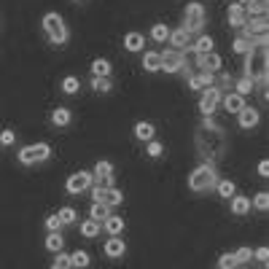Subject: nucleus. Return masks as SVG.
<instances>
[{
  "mask_svg": "<svg viewBox=\"0 0 269 269\" xmlns=\"http://www.w3.org/2000/svg\"><path fill=\"white\" fill-rule=\"evenodd\" d=\"M224 108L229 113H239V111L245 108V97H243V94H237V92H229L226 97H224Z\"/></svg>",
  "mask_w": 269,
  "mask_h": 269,
  "instance_id": "dca6fc26",
  "label": "nucleus"
},
{
  "mask_svg": "<svg viewBox=\"0 0 269 269\" xmlns=\"http://www.w3.org/2000/svg\"><path fill=\"white\" fill-rule=\"evenodd\" d=\"M62 245H65V239L60 232H49V237H46V248H49L51 253H60L62 251Z\"/></svg>",
  "mask_w": 269,
  "mask_h": 269,
  "instance_id": "cd10ccee",
  "label": "nucleus"
},
{
  "mask_svg": "<svg viewBox=\"0 0 269 269\" xmlns=\"http://www.w3.org/2000/svg\"><path fill=\"white\" fill-rule=\"evenodd\" d=\"M189 35H191V33L186 30V27H178V30H172V33H170L167 41L175 46V49H183V46L189 43Z\"/></svg>",
  "mask_w": 269,
  "mask_h": 269,
  "instance_id": "412c9836",
  "label": "nucleus"
},
{
  "mask_svg": "<svg viewBox=\"0 0 269 269\" xmlns=\"http://www.w3.org/2000/svg\"><path fill=\"white\" fill-rule=\"evenodd\" d=\"M245 22H248L245 6L243 3H232V6H229V24H232V27H243Z\"/></svg>",
  "mask_w": 269,
  "mask_h": 269,
  "instance_id": "4468645a",
  "label": "nucleus"
},
{
  "mask_svg": "<svg viewBox=\"0 0 269 269\" xmlns=\"http://www.w3.org/2000/svg\"><path fill=\"white\" fill-rule=\"evenodd\" d=\"M81 234L84 237H97L100 234V224H97V221H84V224H81Z\"/></svg>",
  "mask_w": 269,
  "mask_h": 269,
  "instance_id": "2f4dec72",
  "label": "nucleus"
},
{
  "mask_svg": "<svg viewBox=\"0 0 269 269\" xmlns=\"http://www.w3.org/2000/svg\"><path fill=\"white\" fill-rule=\"evenodd\" d=\"M205 27V6L202 3H189L186 6V30L197 33Z\"/></svg>",
  "mask_w": 269,
  "mask_h": 269,
  "instance_id": "423d86ee",
  "label": "nucleus"
},
{
  "mask_svg": "<svg viewBox=\"0 0 269 269\" xmlns=\"http://www.w3.org/2000/svg\"><path fill=\"white\" fill-rule=\"evenodd\" d=\"M143 46H146V38L140 33H127L124 35V49L127 51H143Z\"/></svg>",
  "mask_w": 269,
  "mask_h": 269,
  "instance_id": "a211bd4d",
  "label": "nucleus"
},
{
  "mask_svg": "<svg viewBox=\"0 0 269 269\" xmlns=\"http://www.w3.org/2000/svg\"><path fill=\"white\" fill-rule=\"evenodd\" d=\"M60 226H62V221H60L57 213H51L49 218H46V229H49V232H60Z\"/></svg>",
  "mask_w": 269,
  "mask_h": 269,
  "instance_id": "a19ab883",
  "label": "nucleus"
},
{
  "mask_svg": "<svg viewBox=\"0 0 269 269\" xmlns=\"http://www.w3.org/2000/svg\"><path fill=\"white\" fill-rule=\"evenodd\" d=\"M151 38H153V41H156V43H165L167 41V38H170V27L167 24H153L151 27Z\"/></svg>",
  "mask_w": 269,
  "mask_h": 269,
  "instance_id": "c85d7f7f",
  "label": "nucleus"
},
{
  "mask_svg": "<svg viewBox=\"0 0 269 269\" xmlns=\"http://www.w3.org/2000/svg\"><path fill=\"white\" fill-rule=\"evenodd\" d=\"M75 3H86V0H75Z\"/></svg>",
  "mask_w": 269,
  "mask_h": 269,
  "instance_id": "09e8293b",
  "label": "nucleus"
},
{
  "mask_svg": "<svg viewBox=\"0 0 269 269\" xmlns=\"http://www.w3.org/2000/svg\"><path fill=\"white\" fill-rule=\"evenodd\" d=\"M216 183H218V175H216V165H213V162L199 165L189 175V189L191 191H207V189H213Z\"/></svg>",
  "mask_w": 269,
  "mask_h": 269,
  "instance_id": "7ed1b4c3",
  "label": "nucleus"
},
{
  "mask_svg": "<svg viewBox=\"0 0 269 269\" xmlns=\"http://www.w3.org/2000/svg\"><path fill=\"white\" fill-rule=\"evenodd\" d=\"M89 216H92V221H97V224L102 226V221L111 216V207H108V205H102V202H92Z\"/></svg>",
  "mask_w": 269,
  "mask_h": 269,
  "instance_id": "aec40b11",
  "label": "nucleus"
},
{
  "mask_svg": "<svg viewBox=\"0 0 269 269\" xmlns=\"http://www.w3.org/2000/svg\"><path fill=\"white\" fill-rule=\"evenodd\" d=\"M218 269H221V266H218Z\"/></svg>",
  "mask_w": 269,
  "mask_h": 269,
  "instance_id": "3c124183",
  "label": "nucleus"
},
{
  "mask_svg": "<svg viewBox=\"0 0 269 269\" xmlns=\"http://www.w3.org/2000/svg\"><path fill=\"white\" fill-rule=\"evenodd\" d=\"M256 258H258L261 264H266V261H269V251H266V248H258V251H256Z\"/></svg>",
  "mask_w": 269,
  "mask_h": 269,
  "instance_id": "a18cd8bd",
  "label": "nucleus"
},
{
  "mask_svg": "<svg viewBox=\"0 0 269 269\" xmlns=\"http://www.w3.org/2000/svg\"><path fill=\"white\" fill-rule=\"evenodd\" d=\"M57 216H60V221H62V224H73V221L78 218V213H75L73 207H62V210H60V213H57Z\"/></svg>",
  "mask_w": 269,
  "mask_h": 269,
  "instance_id": "c9c22d12",
  "label": "nucleus"
},
{
  "mask_svg": "<svg viewBox=\"0 0 269 269\" xmlns=\"http://www.w3.org/2000/svg\"><path fill=\"white\" fill-rule=\"evenodd\" d=\"M218 102H221V89L218 86H207V89L202 92V97H199V113L210 116V113L218 108Z\"/></svg>",
  "mask_w": 269,
  "mask_h": 269,
  "instance_id": "6e6552de",
  "label": "nucleus"
},
{
  "mask_svg": "<svg viewBox=\"0 0 269 269\" xmlns=\"http://www.w3.org/2000/svg\"><path fill=\"white\" fill-rule=\"evenodd\" d=\"M92 89L97 94H108L111 92V78H100V75H92Z\"/></svg>",
  "mask_w": 269,
  "mask_h": 269,
  "instance_id": "c756f323",
  "label": "nucleus"
},
{
  "mask_svg": "<svg viewBox=\"0 0 269 269\" xmlns=\"http://www.w3.org/2000/svg\"><path fill=\"white\" fill-rule=\"evenodd\" d=\"M14 140H16L14 129H3V132H0V143H3V146H14Z\"/></svg>",
  "mask_w": 269,
  "mask_h": 269,
  "instance_id": "c03bdc74",
  "label": "nucleus"
},
{
  "mask_svg": "<svg viewBox=\"0 0 269 269\" xmlns=\"http://www.w3.org/2000/svg\"><path fill=\"white\" fill-rule=\"evenodd\" d=\"M218 266H221V269H234V266H237V261H234V253H221V258H218Z\"/></svg>",
  "mask_w": 269,
  "mask_h": 269,
  "instance_id": "e433bc0d",
  "label": "nucleus"
},
{
  "mask_svg": "<svg viewBox=\"0 0 269 269\" xmlns=\"http://www.w3.org/2000/svg\"><path fill=\"white\" fill-rule=\"evenodd\" d=\"M237 119H239V127H243V129H253L258 124V119H261V113H258L256 108H248V105H245V108L237 113Z\"/></svg>",
  "mask_w": 269,
  "mask_h": 269,
  "instance_id": "f8f14e48",
  "label": "nucleus"
},
{
  "mask_svg": "<svg viewBox=\"0 0 269 269\" xmlns=\"http://www.w3.org/2000/svg\"><path fill=\"white\" fill-rule=\"evenodd\" d=\"M229 3H239V0H229Z\"/></svg>",
  "mask_w": 269,
  "mask_h": 269,
  "instance_id": "de8ad7c7",
  "label": "nucleus"
},
{
  "mask_svg": "<svg viewBox=\"0 0 269 269\" xmlns=\"http://www.w3.org/2000/svg\"><path fill=\"white\" fill-rule=\"evenodd\" d=\"M92 75L108 78V75H111V62H108V60H102V57H97V60L92 62Z\"/></svg>",
  "mask_w": 269,
  "mask_h": 269,
  "instance_id": "b1692460",
  "label": "nucleus"
},
{
  "mask_svg": "<svg viewBox=\"0 0 269 269\" xmlns=\"http://www.w3.org/2000/svg\"><path fill=\"white\" fill-rule=\"evenodd\" d=\"M162 151H165V146H162L159 140H148V156H162Z\"/></svg>",
  "mask_w": 269,
  "mask_h": 269,
  "instance_id": "79ce46f5",
  "label": "nucleus"
},
{
  "mask_svg": "<svg viewBox=\"0 0 269 269\" xmlns=\"http://www.w3.org/2000/svg\"><path fill=\"white\" fill-rule=\"evenodd\" d=\"M183 65H186V57L180 49H170V51L162 54V70L178 73V70H183Z\"/></svg>",
  "mask_w": 269,
  "mask_h": 269,
  "instance_id": "1a4fd4ad",
  "label": "nucleus"
},
{
  "mask_svg": "<svg viewBox=\"0 0 269 269\" xmlns=\"http://www.w3.org/2000/svg\"><path fill=\"white\" fill-rule=\"evenodd\" d=\"M124 251H127V245H124V239H119L116 234L105 243V256L108 258H119V256H124Z\"/></svg>",
  "mask_w": 269,
  "mask_h": 269,
  "instance_id": "2eb2a0df",
  "label": "nucleus"
},
{
  "mask_svg": "<svg viewBox=\"0 0 269 269\" xmlns=\"http://www.w3.org/2000/svg\"><path fill=\"white\" fill-rule=\"evenodd\" d=\"M197 151L207 162H216L226 153V134L210 116H205L202 127L197 129Z\"/></svg>",
  "mask_w": 269,
  "mask_h": 269,
  "instance_id": "f257e3e1",
  "label": "nucleus"
},
{
  "mask_svg": "<svg viewBox=\"0 0 269 269\" xmlns=\"http://www.w3.org/2000/svg\"><path fill=\"white\" fill-rule=\"evenodd\" d=\"M43 33L46 38L54 43V46H60L67 41V27H65V19L60 14H46L43 16Z\"/></svg>",
  "mask_w": 269,
  "mask_h": 269,
  "instance_id": "20e7f679",
  "label": "nucleus"
},
{
  "mask_svg": "<svg viewBox=\"0 0 269 269\" xmlns=\"http://www.w3.org/2000/svg\"><path fill=\"white\" fill-rule=\"evenodd\" d=\"M258 175H269V165H266V162H261V165H258Z\"/></svg>",
  "mask_w": 269,
  "mask_h": 269,
  "instance_id": "49530a36",
  "label": "nucleus"
},
{
  "mask_svg": "<svg viewBox=\"0 0 269 269\" xmlns=\"http://www.w3.org/2000/svg\"><path fill=\"white\" fill-rule=\"evenodd\" d=\"M51 124H54V127H67V124H70V111H67V108H57L51 113Z\"/></svg>",
  "mask_w": 269,
  "mask_h": 269,
  "instance_id": "bb28decb",
  "label": "nucleus"
},
{
  "mask_svg": "<svg viewBox=\"0 0 269 269\" xmlns=\"http://www.w3.org/2000/svg\"><path fill=\"white\" fill-rule=\"evenodd\" d=\"M197 65L202 67V70H207V73H218L221 65H224V60H221L216 51H202V54H197Z\"/></svg>",
  "mask_w": 269,
  "mask_h": 269,
  "instance_id": "9d476101",
  "label": "nucleus"
},
{
  "mask_svg": "<svg viewBox=\"0 0 269 269\" xmlns=\"http://www.w3.org/2000/svg\"><path fill=\"white\" fill-rule=\"evenodd\" d=\"M97 202H102V205H108V207H116V205H121V202H124V194H121L119 189H113V186H102Z\"/></svg>",
  "mask_w": 269,
  "mask_h": 269,
  "instance_id": "9b49d317",
  "label": "nucleus"
},
{
  "mask_svg": "<svg viewBox=\"0 0 269 269\" xmlns=\"http://www.w3.org/2000/svg\"><path fill=\"white\" fill-rule=\"evenodd\" d=\"M189 86H191V89H207V86H213V73L202 70V73H197V75H191Z\"/></svg>",
  "mask_w": 269,
  "mask_h": 269,
  "instance_id": "6ab92c4d",
  "label": "nucleus"
},
{
  "mask_svg": "<svg viewBox=\"0 0 269 269\" xmlns=\"http://www.w3.org/2000/svg\"><path fill=\"white\" fill-rule=\"evenodd\" d=\"M54 266H57V269H70V266H73V264H70V256L60 251V253H57V261H54Z\"/></svg>",
  "mask_w": 269,
  "mask_h": 269,
  "instance_id": "ea45409f",
  "label": "nucleus"
},
{
  "mask_svg": "<svg viewBox=\"0 0 269 269\" xmlns=\"http://www.w3.org/2000/svg\"><path fill=\"white\" fill-rule=\"evenodd\" d=\"M253 86H256V84H253L251 78H248V75H243V78L237 81L234 92H237V94H243V97H245V94H251V92H253Z\"/></svg>",
  "mask_w": 269,
  "mask_h": 269,
  "instance_id": "473e14b6",
  "label": "nucleus"
},
{
  "mask_svg": "<svg viewBox=\"0 0 269 269\" xmlns=\"http://www.w3.org/2000/svg\"><path fill=\"white\" fill-rule=\"evenodd\" d=\"M70 264H73V266H78V269H86V266H89V253H86V251H75V253H70Z\"/></svg>",
  "mask_w": 269,
  "mask_h": 269,
  "instance_id": "7c9ffc66",
  "label": "nucleus"
},
{
  "mask_svg": "<svg viewBox=\"0 0 269 269\" xmlns=\"http://www.w3.org/2000/svg\"><path fill=\"white\" fill-rule=\"evenodd\" d=\"M102 226H105V232L113 237V234L124 232V218H119V216H108V218L102 221Z\"/></svg>",
  "mask_w": 269,
  "mask_h": 269,
  "instance_id": "5701e85b",
  "label": "nucleus"
},
{
  "mask_svg": "<svg viewBox=\"0 0 269 269\" xmlns=\"http://www.w3.org/2000/svg\"><path fill=\"white\" fill-rule=\"evenodd\" d=\"M194 51H197V54H202V51H213V38H210V35H202V38H197Z\"/></svg>",
  "mask_w": 269,
  "mask_h": 269,
  "instance_id": "72a5a7b5",
  "label": "nucleus"
},
{
  "mask_svg": "<svg viewBox=\"0 0 269 269\" xmlns=\"http://www.w3.org/2000/svg\"><path fill=\"white\" fill-rule=\"evenodd\" d=\"M251 258H253L251 248H239V251L234 253V261H237V264H245V261H251Z\"/></svg>",
  "mask_w": 269,
  "mask_h": 269,
  "instance_id": "58836bf2",
  "label": "nucleus"
},
{
  "mask_svg": "<svg viewBox=\"0 0 269 269\" xmlns=\"http://www.w3.org/2000/svg\"><path fill=\"white\" fill-rule=\"evenodd\" d=\"M153 134H156V129H153L151 121H138V124H134V138H138V140L148 143V140H153Z\"/></svg>",
  "mask_w": 269,
  "mask_h": 269,
  "instance_id": "f3484780",
  "label": "nucleus"
},
{
  "mask_svg": "<svg viewBox=\"0 0 269 269\" xmlns=\"http://www.w3.org/2000/svg\"><path fill=\"white\" fill-rule=\"evenodd\" d=\"M81 89V84H78V78H75V75H67V78L62 81V92L65 94H75Z\"/></svg>",
  "mask_w": 269,
  "mask_h": 269,
  "instance_id": "f704fd0d",
  "label": "nucleus"
},
{
  "mask_svg": "<svg viewBox=\"0 0 269 269\" xmlns=\"http://www.w3.org/2000/svg\"><path fill=\"white\" fill-rule=\"evenodd\" d=\"M251 205H256L258 210H266V207H269V194H266V191H258Z\"/></svg>",
  "mask_w": 269,
  "mask_h": 269,
  "instance_id": "4c0bfd02",
  "label": "nucleus"
},
{
  "mask_svg": "<svg viewBox=\"0 0 269 269\" xmlns=\"http://www.w3.org/2000/svg\"><path fill=\"white\" fill-rule=\"evenodd\" d=\"M51 156V146L49 143H35V146H24L19 148V162L22 165H35V162H46Z\"/></svg>",
  "mask_w": 269,
  "mask_h": 269,
  "instance_id": "39448f33",
  "label": "nucleus"
},
{
  "mask_svg": "<svg viewBox=\"0 0 269 269\" xmlns=\"http://www.w3.org/2000/svg\"><path fill=\"white\" fill-rule=\"evenodd\" d=\"M143 67H146L148 73L162 70V54H156V51H146V57H143Z\"/></svg>",
  "mask_w": 269,
  "mask_h": 269,
  "instance_id": "4be33fe9",
  "label": "nucleus"
},
{
  "mask_svg": "<svg viewBox=\"0 0 269 269\" xmlns=\"http://www.w3.org/2000/svg\"><path fill=\"white\" fill-rule=\"evenodd\" d=\"M216 191H218V197L232 199V197L237 194V186L232 183V180H218V183H216Z\"/></svg>",
  "mask_w": 269,
  "mask_h": 269,
  "instance_id": "a878e982",
  "label": "nucleus"
},
{
  "mask_svg": "<svg viewBox=\"0 0 269 269\" xmlns=\"http://www.w3.org/2000/svg\"><path fill=\"white\" fill-rule=\"evenodd\" d=\"M51 269H57V266H51Z\"/></svg>",
  "mask_w": 269,
  "mask_h": 269,
  "instance_id": "8fccbe9b",
  "label": "nucleus"
},
{
  "mask_svg": "<svg viewBox=\"0 0 269 269\" xmlns=\"http://www.w3.org/2000/svg\"><path fill=\"white\" fill-rule=\"evenodd\" d=\"M94 180H100L102 186H111V180H113V165L111 162H97L94 165Z\"/></svg>",
  "mask_w": 269,
  "mask_h": 269,
  "instance_id": "ddd939ff",
  "label": "nucleus"
},
{
  "mask_svg": "<svg viewBox=\"0 0 269 269\" xmlns=\"http://www.w3.org/2000/svg\"><path fill=\"white\" fill-rule=\"evenodd\" d=\"M248 60H245V75L256 81H266V70H269V54H266V43H251V49L245 51Z\"/></svg>",
  "mask_w": 269,
  "mask_h": 269,
  "instance_id": "f03ea898",
  "label": "nucleus"
},
{
  "mask_svg": "<svg viewBox=\"0 0 269 269\" xmlns=\"http://www.w3.org/2000/svg\"><path fill=\"white\" fill-rule=\"evenodd\" d=\"M248 210H251V199L234 194V197H232V213H234V216H245Z\"/></svg>",
  "mask_w": 269,
  "mask_h": 269,
  "instance_id": "393cba45",
  "label": "nucleus"
},
{
  "mask_svg": "<svg viewBox=\"0 0 269 269\" xmlns=\"http://www.w3.org/2000/svg\"><path fill=\"white\" fill-rule=\"evenodd\" d=\"M248 49H251V41H248V38H243V35H239L237 41H234V51H237V54H245Z\"/></svg>",
  "mask_w": 269,
  "mask_h": 269,
  "instance_id": "37998d69",
  "label": "nucleus"
},
{
  "mask_svg": "<svg viewBox=\"0 0 269 269\" xmlns=\"http://www.w3.org/2000/svg\"><path fill=\"white\" fill-rule=\"evenodd\" d=\"M94 183V175L92 172H73L70 178H67V183H65V189H67V194H84L86 189H89Z\"/></svg>",
  "mask_w": 269,
  "mask_h": 269,
  "instance_id": "0eeeda50",
  "label": "nucleus"
}]
</instances>
